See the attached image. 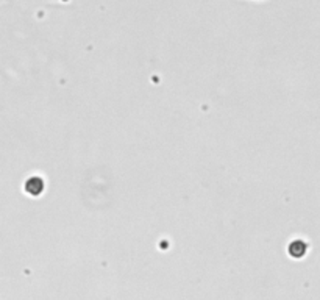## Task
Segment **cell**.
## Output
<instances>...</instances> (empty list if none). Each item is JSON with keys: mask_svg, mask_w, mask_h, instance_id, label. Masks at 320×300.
<instances>
[{"mask_svg": "<svg viewBox=\"0 0 320 300\" xmlns=\"http://www.w3.org/2000/svg\"><path fill=\"white\" fill-rule=\"evenodd\" d=\"M306 250H308V246H306V243L305 241H302V239H295V241H292L291 244H289V247H288V252H289V255L292 256V258H303L305 255H306Z\"/></svg>", "mask_w": 320, "mask_h": 300, "instance_id": "obj_2", "label": "cell"}, {"mask_svg": "<svg viewBox=\"0 0 320 300\" xmlns=\"http://www.w3.org/2000/svg\"><path fill=\"white\" fill-rule=\"evenodd\" d=\"M24 188H25V191H27L30 195L38 197V195H41L43 191H44V182H43L41 177H30V178L25 182Z\"/></svg>", "mask_w": 320, "mask_h": 300, "instance_id": "obj_1", "label": "cell"}]
</instances>
